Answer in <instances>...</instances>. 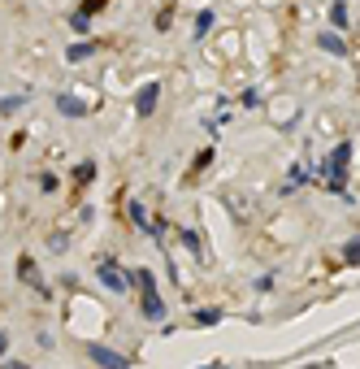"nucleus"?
<instances>
[{"label":"nucleus","mask_w":360,"mask_h":369,"mask_svg":"<svg viewBox=\"0 0 360 369\" xmlns=\"http://www.w3.org/2000/svg\"><path fill=\"white\" fill-rule=\"evenodd\" d=\"M239 105H243V109H261V91H256V87H248V91L239 96Z\"/></svg>","instance_id":"obj_20"},{"label":"nucleus","mask_w":360,"mask_h":369,"mask_svg":"<svg viewBox=\"0 0 360 369\" xmlns=\"http://www.w3.org/2000/svg\"><path fill=\"white\" fill-rule=\"evenodd\" d=\"M5 369H31L27 361H5Z\"/></svg>","instance_id":"obj_23"},{"label":"nucleus","mask_w":360,"mask_h":369,"mask_svg":"<svg viewBox=\"0 0 360 369\" xmlns=\"http://www.w3.org/2000/svg\"><path fill=\"white\" fill-rule=\"evenodd\" d=\"M70 31H74V35H91V18L74 9V13H70Z\"/></svg>","instance_id":"obj_13"},{"label":"nucleus","mask_w":360,"mask_h":369,"mask_svg":"<svg viewBox=\"0 0 360 369\" xmlns=\"http://www.w3.org/2000/svg\"><path fill=\"white\" fill-rule=\"evenodd\" d=\"M213 157H217V148H200L195 161H191V179H195V174H204V169L213 165Z\"/></svg>","instance_id":"obj_11"},{"label":"nucleus","mask_w":360,"mask_h":369,"mask_svg":"<svg viewBox=\"0 0 360 369\" xmlns=\"http://www.w3.org/2000/svg\"><path fill=\"white\" fill-rule=\"evenodd\" d=\"M87 356H91L100 369H126V356H122V352H109V348H87Z\"/></svg>","instance_id":"obj_6"},{"label":"nucleus","mask_w":360,"mask_h":369,"mask_svg":"<svg viewBox=\"0 0 360 369\" xmlns=\"http://www.w3.org/2000/svg\"><path fill=\"white\" fill-rule=\"evenodd\" d=\"M343 261H347V265H360V235H356V239H347V248H343Z\"/></svg>","instance_id":"obj_19"},{"label":"nucleus","mask_w":360,"mask_h":369,"mask_svg":"<svg viewBox=\"0 0 360 369\" xmlns=\"http://www.w3.org/2000/svg\"><path fill=\"white\" fill-rule=\"evenodd\" d=\"M317 48H321V53H330V57H347V44L339 39V31H321V35H317Z\"/></svg>","instance_id":"obj_7"},{"label":"nucleus","mask_w":360,"mask_h":369,"mask_svg":"<svg viewBox=\"0 0 360 369\" xmlns=\"http://www.w3.org/2000/svg\"><path fill=\"white\" fill-rule=\"evenodd\" d=\"M96 53H100V44H96V39H79V44H70V48H65V61H70V65H79V61H87V57H96Z\"/></svg>","instance_id":"obj_5"},{"label":"nucleus","mask_w":360,"mask_h":369,"mask_svg":"<svg viewBox=\"0 0 360 369\" xmlns=\"http://www.w3.org/2000/svg\"><path fill=\"white\" fill-rule=\"evenodd\" d=\"M5 352H9V335H5V330H0V356H5Z\"/></svg>","instance_id":"obj_22"},{"label":"nucleus","mask_w":360,"mask_h":369,"mask_svg":"<svg viewBox=\"0 0 360 369\" xmlns=\"http://www.w3.org/2000/svg\"><path fill=\"white\" fill-rule=\"evenodd\" d=\"M213 22H217V13H213V9H200V13H195V35H191V39H195V44H200V39H209Z\"/></svg>","instance_id":"obj_8"},{"label":"nucleus","mask_w":360,"mask_h":369,"mask_svg":"<svg viewBox=\"0 0 360 369\" xmlns=\"http://www.w3.org/2000/svg\"><path fill=\"white\" fill-rule=\"evenodd\" d=\"M105 9H109V0H79V13H87V18L105 13Z\"/></svg>","instance_id":"obj_17"},{"label":"nucleus","mask_w":360,"mask_h":369,"mask_svg":"<svg viewBox=\"0 0 360 369\" xmlns=\"http://www.w3.org/2000/svg\"><path fill=\"white\" fill-rule=\"evenodd\" d=\"M39 187H44V195H53V191L61 187V179H57V174H48V169H44V174H39Z\"/></svg>","instance_id":"obj_21"},{"label":"nucleus","mask_w":360,"mask_h":369,"mask_svg":"<svg viewBox=\"0 0 360 369\" xmlns=\"http://www.w3.org/2000/svg\"><path fill=\"white\" fill-rule=\"evenodd\" d=\"M330 27L347 31V0H334V5H330Z\"/></svg>","instance_id":"obj_10"},{"label":"nucleus","mask_w":360,"mask_h":369,"mask_svg":"<svg viewBox=\"0 0 360 369\" xmlns=\"http://www.w3.org/2000/svg\"><path fill=\"white\" fill-rule=\"evenodd\" d=\"M96 278L105 283L109 291H117V295H122V291H131V278H126V274H122L117 265H109V261H100V269H96Z\"/></svg>","instance_id":"obj_2"},{"label":"nucleus","mask_w":360,"mask_h":369,"mask_svg":"<svg viewBox=\"0 0 360 369\" xmlns=\"http://www.w3.org/2000/svg\"><path fill=\"white\" fill-rule=\"evenodd\" d=\"M200 369H221V361H213V365H200Z\"/></svg>","instance_id":"obj_24"},{"label":"nucleus","mask_w":360,"mask_h":369,"mask_svg":"<svg viewBox=\"0 0 360 369\" xmlns=\"http://www.w3.org/2000/svg\"><path fill=\"white\" fill-rule=\"evenodd\" d=\"M57 113H61V117H87V105H83L74 91H61V96H57Z\"/></svg>","instance_id":"obj_4"},{"label":"nucleus","mask_w":360,"mask_h":369,"mask_svg":"<svg viewBox=\"0 0 360 369\" xmlns=\"http://www.w3.org/2000/svg\"><path fill=\"white\" fill-rule=\"evenodd\" d=\"M304 183H308V169H304V165H295V169H291V179H287V187H282V191H295V187H304Z\"/></svg>","instance_id":"obj_18"},{"label":"nucleus","mask_w":360,"mask_h":369,"mask_svg":"<svg viewBox=\"0 0 360 369\" xmlns=\"http://www.w3.org/2000/svg\"><path fill=\"white\" fill-rule=\"evenodd\" d=\"M91 179H96V161H79V165L70 169V183H74V187H87Z\"/></svg>","instance_id":"obj_9"},{"label":"nucleus","mask_w":360,"mask_h":369,"mask_svg":"<svg viewBox=\"0 0 360 369\" xmlns=\"http://www.w3.org/2000/svg\"><path fill=\"white\" fill-rule=\"evenodd\" d=\"M157 101H161V83L152 79V83H143V87L135 91V113H139V117H152V113H157Z\"/></svg>","instance_id":"obj_1"},{"label":"nucleus","mask_w":360,"mask_h":369,"mask_svg":"<svg viewBox=\"0 0 360 369\" xmlns=\"http://www.w3.org/2000/svg\"><path fill=\"white\" fill-rule=\"evenodd\" d=\"M18 278L27 283V287H35V291H44V295H48V287H44V278H39V269H35V261H31V257H18Z\"/></svg>","instance_id":"obj_3"},{"label":"nucleus","mask_w":360,"mask_h":369,"mask_svg":"<svg viewBox=\"0 0 360 369\" xmlns=\"http://www.w3.org/2000/svg\"><path fill=\"white\" fill-rule=\"evenodd\" d=\"M178 243H183V248H187L191 257H204V243H200V235H195V231H183V239H178Z\"/></svg>","instance_id":"obj_15"},{"label":"nucleus","mask_w":360,"mask_h":369,"mask_svg":"<svg viewBox=\"0 0 360 369\" xmlns=\"http://www.w3.org/2000/svg\"><path fill=\"white\" fill-rule=\"evenodd\" d=\"M217 322H221V309H213V304L195 309V326H217Z\"/></svg>","instance_id":"obj_12"},{"label":"nucleus","mask_w":360,"mask_h":369,"mask_svg":"<svg viewBox=\"0 0 360 369\" xmlns=\"http://www.w3.org/2000/svg\"><path fill=\"white\" fill-rule=\"evenodd\" d=\"M174 5H178V0H165V9L157 13V31H161V35H165V31L174 27Z\"/></svg>","instance_id":"obj_14"},{"label":"nucleus","mask_w":360,"mask_h":369,"mask_svg":"<svg viewBox=\"0 0 360 369\" xmlns=\"http://www.w3.org/2000/svg\"><path fill=\"white\" fill-rule=\"evenodd\" d=\"M22 105H27V96H5V101H0V117H9V113H18Z\"/></svg>","instance_id":"obj_16"}]
</instances>
